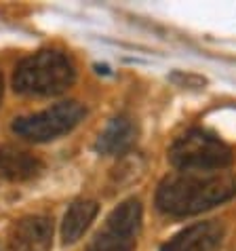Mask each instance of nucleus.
Returning <instances> with one entry per match:
<instances>
[{"label":"nucleus","instance_id":"2","mask_svg":"<svg viewBox=\"0 0 236 251\" xmlns=\"http://www.w3.org/2000/svg\"><path fill=\"white\" fill-rule=\"evenodd\" d=\"M76 70L59 51H38L15 68L13 87L22 95H59L72 87Z\"/></svg>","mask_w":236,"mask_h":251},{"label":"nucleus","instance_id":"11","mask_svg":"<svg viewBox=\"0 0 236 251\" xmlns=\"http://www.w3.org/2000/svg\"><path fill=\"white\" fill-rule=\"evenodd\" d=\"M171 80L177 82V87H184V89H205V85H207V80L200 78V76L184 74V72L171 74Z\"/></svg>","mask_w":236,"mask_h":251},{"label":"nucleus","instance_id":"1","mask_svg":"<svg viewBox=\"0 0 236 251\" xmlns=\"http://www.w3.org/2000/svg\"><path fill=\"white\" fill-rule=\"evenodd\" d=\"M236 194V176L228 171L182 173L171 176L158 186L156 205L169 215H196Z\"/></svg>","mask_w":236,"mask_h":251},{"label":"nucleus","instance_id":"9","mask_svg":"<svg viewBox=\"0 0 236 251\" xmlns=\"http://www.w3.org/2000/svg\"><path fill=\"white\" fill-rule=\"evenodd\" d=\"M135 142V125L127 116H116L108 123V127L97 137L95 148L99 154L118 156L124 154Z\"/></svg>","mask_w":236,"mask_h":251},{"label":"nucleus","instance_id":"12","mask_svg":"<svg viewBox=\"0 0 236 251\" xmlns=\"http://www.w3.org/2000/svg\"><path fill=\"white\" fill-rule=\"evenodd\" d=\"M0 100H2V76H0Z\"/></svg>","mask_w":236,"mask_h":251},{"label":"nucleus","instance_id":"3","mask_svg":"<svg viewBox=\"0 0 236 251\" xmlns=\"http://www.w3.org/2000/svg\"><path fill=\"white\" fill-rule=\"evenodd\" d=\"M232 158L230 146L205 129H190L169 148L171 165L186 173H211L226 169Z\"/></svg>","mask_w":236,"mask_h":251},{"label":"nucleus","instance_id":"4","mask_svg":"<svg viewBox=\"0 0 236 251\" xmlns=\"http://www.w3.org/2000/svg\"><path fill=\"white\" fill-rule=\"evenodd\" d=\"M85 116V108L78 101H61L45 112L15 118L13 131L27 142H48L72 131Z\"/></svg>","mask_w":236,"mask_h":251},{"label":"nucleus","instance_id":"8","mask_svg":"<svg viewBox=\"0 0 236 251\" xmlns=\"http://www.w3.org/2000/svg\"><path fill=\"white\" fill-rule=\"evenodd\" d=\"M43 163L25 150H17L13 146H0V176L13 182H25L40 176Z\"/></svg>","mask_w":236,"mask_h":251},{"label":"nucleus","instance_id":"6","mask_svg":"<svg viewBox=\"0 0 236 251\" xmlns=\"http://www.w3.org/2000/svg\"><path fill=\"white\" fill-rule=\"evenodd\" d=\"M53 222L45 215H27L9 232V251H51Z\"/></svg>","mask_w":236,"mask_h":251},{"label":"nucleus","instance_id":"10","mask_svg":"<svg viewBox=\"0 0 236 251\" xmlns=\"http://www.w3.org/2000/svg\"><path fill=\"white\" fill-rule=\"evenodd\" d=\"M97 215V203L95 201H76V203L68 209L64 226H61V236H64L66 245H72L85 234V230L91 226V222Z\"/></svg>","mask_w":236,"mask_h":251},{"label":"nucleus","instance_id":"5","mask_svg":"<svg viewBox=\"0 0 236 251\" xmlns=\"http://www.w3.org/2000/svg\"><path fill=\"white\" fill-rule=\"evenodd\" d=\"M142 228V205L129 199L118 205L101 230L93 236L87 251H135V243Z\"/></svg>","mask_w":236,"mask_h":251},{"label":"nucleus","instance_id":"7","mask_svg":"<svg viewBox=\"0 0 236 251\" xmlns=\"http://www.w3.org/2000/svg\"><path fill=\"white\" fill-rule=\"evenodd\" d=\"M224 239V226L219 222H200L182 230L161 251H215Z\"/></svg>","mask_w":236,"mask_h":251}]
</instances>
